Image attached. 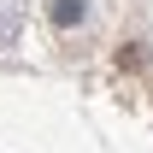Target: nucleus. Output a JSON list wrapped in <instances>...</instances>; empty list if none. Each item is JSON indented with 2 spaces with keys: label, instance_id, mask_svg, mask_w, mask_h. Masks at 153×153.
I'll use <instances>...</instances> for the list:
<instances>
[{
  "label": "nucleus",
  "instance_id": "1",
  "mask_svg": "<svg viewBox=\"0 0 153 153\" xmlns=\"http://www.w3.org/2000/svg\"><path fill=\"white\" fill-rule=\"evenodd\" d=\"M82 18V0H53V24H76Z\"/></svg>",
  "mask_w": 153,
  "mask_h": 153
}]
</instances>
